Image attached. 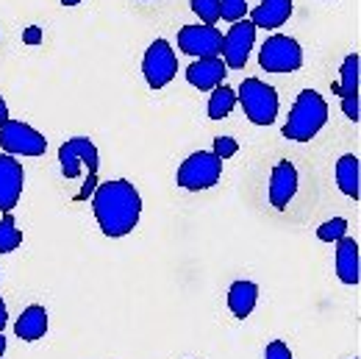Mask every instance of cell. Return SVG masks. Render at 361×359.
<instances>
[{
	"label": "cell",
	"instance_id": "cell-7",
	"mask_svg": "<svg viewBox=\"0 0 361 359\" xmlns=\"http://www.w3.org/2000/svg\"><path fill=\"white\" fill-rule=\"evenodd\" d=\"M0 148L8 156H42L47 151V139L28 123L8 120L6 126H0Z\"/></svg>",
	"mask_w": 361,
	"mask_h": 359
},
{
	"label": "cell",
	"instance_id": "cell-24",
	"mask_svg": "<svg viewBox=\"0 0 361 359\" xmlns=\"http://www.w3.org/2000/svg\"><path fill=\"white\" fill-rule=\"evenodd\" d=\"M245 14H247V0H220V20L236 23L245 20Z\"/></svg>",
	"mask_w": 361,
	"mask_h": 359
},
{
	"label": "cell",
	"instance_id": "cell-30",
	"mask_svg": "<svg viewBox=\"0 0 361 359\" xmlns=\"http://www.w3.org/2000/svg\"><path fill=\"white\" fill-rule=\"evenodd\" d=\"M11 117H8V106H6V100L0 98V126H6Z\"/></svg>",
	"mask_w": 361,
	"mask_h": 359
},
{
	"label": "cell",
	"instance_id": "cell-29",
	"mask_svg": "<svg viewBox=\"0 0 361 359\" xmlns=\"http://www.w3.org/2000/svg\"><path fill=\"white\" fill-rule=\"evenodd\" d=\"M6 323H8V310H6V301L0 298V331L6 329Z\"/></svg>",
	"mask_w": 361,
	"mask_h": 359
},
{
	"label": "cell",
	"instance_id": "cell-20",
	"mask_svg": "<svg viewBox=\"0 0 361 359\" xmlns=\"http://www.w3.org/2000/svg\"><path fill=\"white\" fill-rule=\"evenodd\" d=\"M359 53H348L342 61V81H339V98L345 95H359Z\"/></svg>",
	"mask_w": 361,
	"mask_h": 359
},
{
	"label": "cell",
	"instance_id": "cell-10",
	"mask_svg": "<svg viewBox=\"0 0 361 359\" xmlns=\"http://www.w3.org/2000/svg\"><path fill=\"white\" fill-rule=\"evenodd\" d=\"M178 47L192 59H214L223 53V34L214 25H183Z\"/></svg>",
	"mask_w": 361,
	"mask_h": 359
},
{
	"label": "cell",
	"instance_id": "cell-33",
	"mask_svg": "<svg viewBox=\"0 0 361 359\" xmlns=\"http://www.w3.org/2000/svg\"><path fill=\"white\" fill-rule=\"evenodd\" d=\"M353 359H359V357H353Z\"/></svg>",
	"mask_w": 361,
	"mask_h": 359
},
{
	"label": "cell",
	"instance_id": "cell-27",
	"mask_svg": "<svg viewBox=\"0 0 361 359\" xmlns=\"http://www.w3.org/2000/svg\"><path fill=\"white\" fill-rule=\"evenodd\" d=\"M342 112H345L348 120L359 123V95H345L342 98Z\"/></svg>",
	"mask_w": 361,
	"mask_h": 359
},
{
	"label": "cell",
	"instance_id": "cell-8",
	"mask_svg": "<svg viewBox=\"0 0 361 359\" xmlns=\"http://www.w3.org/2000/svg\"><path fill=\"white\" fill-rule=\"evenodd\" d=\"M253 45H256V25L250 20H236V23H231L228 34H223L220 59L226 61L228 70H242L250 59Z\"/></svg>",
	"mask_w": 361,
	"mask_h": 359
},
{
	"label": "cell",
	"instance_id": "cell-31",
	"mask_svg": "<svg viewBox=\"0 0 361 359\" xmlns=\"http://www.w3.org/2000/svg\"><path fill=\"white\" fill-rule=\"evenodd\" d=\"M6 354V337H3V331H0V357Z\"/></svg>",
	"mask_w": 361,
	"mask_h": 359
},
{
	"label": "cell",
	"instance_id": "cell-1",
	"mask_svg": "<svg viewBox=\"0 0 361 359\" xmlns=\"http://www.w3.org/2000/svg\"><path fill=\"white\" fill-rule=\"evenodd\" d=\"M92 212L106 237L120 240L131 234L142 218V195L126 179L103 181L92 192Z\"/></svg>",
	"mask_w": 361,
	"mask_h": 359
},
{
	"label": "cell",
	"instance_id": "cell-6",
	"mask_svg": "<svg viewBox=\"0 0 361 359\" xmlns=\"http://www.w3.org/2000/svg\"><path fill=\"white\" fill-rule=\"evenodd\" d=\"M142 73L150 90H164L178 73V56L167 40H153L142 56Z\"/></svg>",
	"mask_w": 361,
	"mask_h": 359
},
{
	"label": "cell",
	"instance_id": "cell-26",
	"mask_svg": "<svg viewBox=\"0 0 361 359\" xmlns=\"http://www.w3.org/2000/svg\"><path fill=\"white\" fill-rule=\"evenodd\" d=\"M264 359H292V351H289L286 343L272 340L270 346H267V351H264Z\"/></svg>",
	"mask_w": 361,
	"mask_h": 359
},
{
	"label": "cell",
	"instance_id": "cell-17",
	"mask_svg": "<svg viewBox=\"0 0 361 359\" xmlns=\"http://www.w3.org/2000/svg\"><path fill=\"white\" fill-rule=\"evenodd\" d=\"M259 304V284L256 281H233L228 290V310L236 314L239 320H245L247 314L256 310Z\"/></svg>",
	"mask_w": 361,
	"mask_h": 359
},
{
	"label": "cell",
	"instance_id": "cell-15",
	"mask_svg": "<svg viewBox=\"0 0 361 359\" xmlns=\"http://www.w3.org/2000/svg\"><path fill=\"white\" fill-rule=\"evenodd\" d=\"M292 0H262L253 11H250V23L256 28H267V31H275L281 28L289 17H292Z\"/></svg>",
	"mask_w": 361,
	"mask_h": 359
},
{
	"label": "cell",
	"instance_id": "cell-28",
	"mask_svg": "<svg viewBox=\"0 0 361 359\" xmlns=\"http://www.w3.org/2000/svg\"><path fill=\"white\" fill-rule=\"evenodd\" d=\"M23 42L25 45H39L42 42V28L39 25H28L25 34H23Z\"/></svg>",
	"mask_w": 361,
	"mask_h": 359
},
{
	"label": "cell",
	"instance_id": "cell-16",
	"mask_svg": "<svg viewBox=\"0 0 361 359\" xmlns=\"http://www.w3.org/2000/svg\"><path fill=\"white\" fill-rule=\"evenodd\" d=\"M47 331V310L42 304H31V307H25V312L17 317V323H14V334L20 337V340H25V343H37V340H42Z\"/></svg>",
	"mask_w": 361,
	"mask_h": 359
},
{
	"label": "cell",
	"instance_id": "cell-19",
	"mask_svg": "<svg viewBox=\"0 0 361 359\" xmlns=\"http://www.w3.org/2000/svg\"><path fill=\"white\" fill-rule=\"evenodd\" d=\"M233 106H236V90H231L226 84L212 90V98H209V117L212 120H226L233 112Z\"/></svg>",
	"mask_w": 361,
	"mask_h": 359
},
{
	"label": "cell",
	"instance_id": "cell-2",
	"mask_svg": "<svg viewBox=\"0 0 361 359\" xmlns=\"http://www.w3.org/2000/svg\"><path fill=\"white\" fill-rule=\"evenodd\" d=\"M325 123H328V100L317 90H303L298 92L292 103V112L283 126V136L292 142H309L325 129Z\"/></svg>",
	"mask_w": 361,
	"mask_h": 359
},
{
	"label": "cell",
	"instance_id": "cell-3",
	"mask_svg": "<svg viewBox=\"0 0 361 359\" xmlns=\"http://www.w3.org/2000/svg\"><path fill=\"white\" fill-rule=\"evenodd\" d=\"M236 103H242L253 126H272L278 117V92L262 78H245L236 90Z\"/></svg>",
	"mask_w": 361,
	"mask_h": 359
},
{
	"label": "cell",
	"instance_id": "cell-11",
	"mask_svg": "<svg viewBox=\"0 0 361 359\" xmlns=\"http://www.w3.org/2000/svg\"><path fill=\"white\" fill-rule=\"evenodd\" d=\"M23 165L20 159L0 153V212H11L23 195Z\"/></svg>",
	"mask_w": 361,
	"mask_h": 359
},
{
	"label": "cell",
	"instance_id": "cell-14",
	"mask_svg": "<svg viewBox=\"0 0 361 359\" xmlns=\"http://www.w3.org/2000/svg\"><path fill=\"white\" fill-rule=\"evenodd\" d=\"M336 276L342 284L348 287H356L361 278L359 273V242L353 237H342L336 240Z\"/></svg>",
	"mask_w": 361,
	"mask_h": 359
},
{
	"label": "cell",
	"instance_id": "cell-13",
	"mask_svg": "<svg viewBox=\"0 0 361 359\" xmlns=\"http://www.w3.org/2000/svg\"><path fill=\"white\" fill-rule=\"evenodd\" d=\"M228 67L220 56L214 59H195L189 67H186V81L200 92H212L214 87H220L226 81Z\"/></svg>",
	"mask_w": 361,
	"mask_h": 359
},
{
	"label": "cell",
	"instance_id": "cell-12",
	"mask_svg": "<svg viewBox=\"0 0 361 359\" xmlns=\"http://www.w3.org/2000/svg\"><path fill=\"white\" fill-rule=\"evenodd\" d=\"M298 184H300V176H298V167L292 165V162H278L275 167H272L270 173V204L278 209V212H283L289 204H292V198L298 195Z\"/></svg>",
	"mask_w": 361,
	"mask_h": 359
},
{
	"label": "cell",
	"instance_id": "cell-25",
	"mask_svg": "<svg viewBox=\"0 0 361 359\" xmlns=\"http://www.w3.org/2000/svg\"><path fill=\"white\" fill-rule=\"evenodd\" d=\"M236 151H239V142L233 136H214V151L212 153L217 159H231Z\"/></svg>",
	"mask_w": 361,
	"mask_h": 359
},
{
	"label": "cell",
	"instance_id": "cell-21",
	"mask_svg": "<svg viewBox=\"0 0 361 359\" xmlns=\"http://www.w3.org/2000/svg\"><path fill=\"white\" fill-rule=\"evenodd\" d=\"M20 242H23V231L14 223L11 212H6L0 218V254H11L14 248H20Z\"/></svg>",
	"mask_w": 361,
	"mask_h": 359
},
{
	"label": "cell",
	"instance_id": "cell-4",
	"mask_svg": "<svg viewBox=\"0 0 361 359\" xmlns=\"http://www.w3.org/2000/svg\"><path fill=\"white\" fill-rule=\"evenodd\" d=\"M223 176V159H217L212 151H197L192 153L178 167V187L189 192H200L214 187Z\"/></svg>",
	"mask_w": 361,
	"mask_h": 359
},
{
	"label": "cell",
	"instance_id": "cell-32",
	"mask_svg": "<svg viewBox=\"0 0 361 359\" xmlns=\"http://www.w3.org/2000/svg\"><path fill=\"white\" fill-rule=\"evenodd\" d=\"M78 3H84V0H61V6H78Z\"/></svg>",
	"mask_w": 361,
	"mask_h": 359
},
{
	"label": "cell",
	"instance_id": "cell-22",
	"mask_svg": "<svg viewBox=\"0 0 361 359\" xmlns=\"http://www.w3.org/2000/svg\"><path fill=\"white\" fill-rule=\"evenodd\" d=\"M348 234V220L345 218H331V220H325V223L317 228V237L322 240V242H336V240H342Z\"/></svg>",
	"mask_w": 361,
	"mask_h": 359
},
{
	"label": "cell",
	"instance_id": "cell-5",
	"mask_svg": "<svg viewBox=\"0 0 361 359\" xmlns=\"http://www.w3.org/2000/svg\"><path fill=\"white\" fill-rule=\"evenodd\" d=\"M259 64L267 73H295L303 67V47L286 34H272L259 50Z\"/></svg>",
	"mask_w": 361,
	"mask_h": 359
},
{
	"label": "cell",
	"instance_id": "cell-18",
	"mask_svg": "<svg viewBox=\"0 0 361 359\" xmlns=\"http://www.w3.org/2000/svg\"><path fill=\"white\" fill-rule=\"evenodd\" d=\"M336 184H339V192L342 195H348L350 201H359L361 189H359V156L356 153H345L336 162Z\"/></svg>",
	"mask_w": 361,
	"mask_h": 359
},
{
	"label": "cell",
	"instance_id": "cell-9",
	"mask_svg": "<svg viewBox=\"0 0 361 359\" xmlns=\"http://www.w3.org/2000/svg\"><path fill=\"white\" fill-rule=\"evenodd\" d=\"M59 165L67 179H78L81 167L87 165L90 176L97 173V148L90 136H73L59 148Z\"/></svg>",
	"mask_w": 361,
	"mask_h": 359
},
{
	"label": "cell",
	"instance_id": "cell-23",
	"mask_svg": "<svg viewBox=\"0 0 361 359\" xmlns=\"http://www.w3.org/2000/svg\"><path fill=\"white\" fill-rule=\"evenodd\" d=\"M192 11L203 20V25H214L220 20V0H192Z\"/></svg>",
	"mask_w": 361,
	"mask_h": 359
}]
</instances>
